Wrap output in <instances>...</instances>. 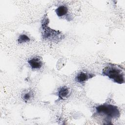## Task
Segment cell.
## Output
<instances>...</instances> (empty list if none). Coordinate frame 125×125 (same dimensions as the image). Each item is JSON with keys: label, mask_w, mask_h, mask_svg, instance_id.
<instances>
[{"label": "cell", "mask_w": 125, "mask_h": 125, "mask_svg": "<svg viewBox=\"0 0 125 125\" xmlns=\"http://www.w3.org/2000/svg\"><path fill=\"white\" fill-rule=\"evenodd\" d=\"M95 76L94 74L88 73L83 72H79L76 76V81L80 83H84L89 79L92 78Z\"/></svg>", "instance_id": "cell-4"}, {"label": "cell", "mask_w": 125, "mask_h": 125, "mask_svg": "<svg viewBox=\"0 0 125 125\" xmlns=\"http://www.w3.org/2000/svg\"><path fill=\"white\" fill-rule=\"evenodd\" d=\"M102 75L107 77L114 82L122 84L125 83V74L121 67L113 64H109L103 70Z\"/></svg>", "instance_id": "cell-2"}, {"label": "cell", "mask_w": 125, "mask_h": 125, "mask_svg": "<svg viewBox=\"0 0 125 125\" xmlns=\"http://www.w3.org/2000/svg\"><path fill=\"white\" fill-rule=\"evenodd\" d=\"M69 89L66 86H62L59 88L58 91V96L61 99L67 98L70 95Z\"/></svg>", "instance_id": "cell-6"}, {"label": "cell", "mask_w": 125, "mask_h": 125, "mask_svg": "<svg viewBox=\"0 0 125 125\" xmlns=\"http://www.w3.org/2000/svg\"><path fill=\"white\" fill-rule=\"evenodd\" d=\"M96 113L100 116H104L106 119H116L120 115V110L117 106L109 104H104L95 108Z\"/></svg>", "instance_id": "cell-3"}, {"label": "cell", "mask_w": 125, "mask_h": 125, "mask_svg": "<svg viewBox=\"0 0 125 125\" xmlns=\"http://www.w3.org/2000/svg\"><path fill=\"white\" fill-rule=\"evenodd\" d=\"M28 63L32 69H38L42 67V59L39 57H35L28 61Z\"/></svg>", "instance_id": "cell-5"}, {"label": "cell", "mask_w": 125, "mask_h": 125, "mask_svg": "<svg viewBox=\"0 0 125 125\" xmlns=\"http://www.w3.org/2000/svg\"><path fill=\"white\" fill-rule=\"evenodd\" d=\"M49 20L45 16L42 21V36L44 40H47L54 42H58L62 40L64 36L59 31L54 30L48 26Z\"/></svg>", "instance_id": "cell-1"}, {"label": "cell", "mask_w": 125, "mask_h": 125, "mask_svg": "<svg viewBox=\"0 0 125 125\" xmlns=\"http://www.w3.org/2000/svg\"><path fill=\"white\" fill-rule=\"evenodd\" d=\"M30 41V38L25 34H21L19 36L18 42L19 43H23L29 42Z\"/></svg>", "instance_id": "cell-8"}, {"label": "cell", "mask_w": 125, "mask_h": 125, "mask_svg": "<svg viewBox=\"0 0 125 125\" xmlns=\"http://www.w3.org/2000/svg\"><path fill=\"white\" fill-rule=\"evenodd\" d=\"M33 97V93L31 91L26 92L22 95V99L25 102H28L31 100Z\"/></svg>", "instance_id": "cell-9"}, {"label": "cell", "mask_w": 125, "mask_h": 125, "mask_svg": "<svg viewBox=\"0 0 125 125\" xmlns=\"http://www.w3.org/2000/svg\"><path fill=\"white\" fill-rule=\"evenodd\" d=\"M68 11L67 7L64 5H61L57 8L55 10V12L59 17H62L65 15Z\"/></svg>", "instance_id": "cell-7"}]
</instances>
